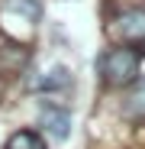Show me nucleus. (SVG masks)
<instances>
[{
	"label": "nucleus",
	"mask_w": 145,
	"mask_h": 149,
	"mask_svg": "<svg viewBox=\"0 0 145 149\" xmlns=\"http://www.w3.org/2000/svg\"><path fill=\"white\" fill-rule=\"evenodd\" d=\"M39 120H42V127H45V133L52 136L55 143H65L68 136H71V113L65 110V107H58V104H48V101H42L39 104Z\"/></svg>",
	"instance_id": "nucleus-2"
},
{
	"label": "nucleus",
	"mask_w": 145,
	"mask_h": 149,
	"mask_svg": "<svg viewBox=\"0 0 145 149\" xmlns=\"http://www.w3.org/2000/svg\"><path fill=\"white\" fill-rule=\"evenodd\" d=\"M113 36L119 42H145V10H123L113 19Z\"/></svg>",
	"instance_id": "nucleus-3"
},
{
	"label": "nucleus",
	"mask_w": 145,
	"mask_h": 149,
	"mask_svg": "<svg viewBox=\"0 0 145 149\" xmlns=\"http://www.w3.org/2000/svg\"><path fill=\"white\" fill-rule=\"evenodd\" d=\"M3 149H45V143H42V136L32 133V130H19V133H13V136L7 139Z\"/></svg>",
	"instance_id": "nucleus-4"
},
{
	"label": "nucleus",
	"mask_w": 145,
	"mask_h": 149,
	"mask_svg": "<svg viewBox=\"0 0 145 149\" xmlns=\"http://www.w3.org/2000/svg\"><path fill=\"white\" fill-rule=\"evenodd\" d=\"M10 10H16V13H26L32 23H39V16H42L39 0H10Z\"/></svg>",
	"instance_id": "nucleus-7"
},
{
	"label": "nucleus",
	"mask_w": 145,
	"mask_h": 149,
	"mask_svg": "<svg viewBox=\"0 0 145 149\" xmlns=\"http://www.w3.org/2000/svg\"><path fill=\"white\" fill-rule=\"evenodd\" d=\"M139 65H142V55L129 45H116L97 58V68H100L107 84H129L139 74Z\"/></svg>",
	"instance_id": "nucleus-1"
},
{
	"label": "nucleus",
	"mask_w": 145,
	"mask_h": 149,
	"mask_svg": "<svg viewBox=\"0 0 145 149\" xmlns=\"http://www.w3.org/2000/svg\"><path fill=\"white\" fill-rule=\"evenodd\" d=\"M65 84H68V68L58 65V68L48 71V78H42L36 88H39V91H58V88H65Z\"/></svg>",
	"instance_id": "nucleus-6"
},
{
	"label": "nucleus",
	"mask_w": 145,
	"mask_h": 149,
	"mask_svg": "<svg viewBox=\"0 0 145 149\" xmlns=\"http://www.w3.org/2000/svg\"><path fill=\"white\" fill-rule=\"evenodd\" d=\"M126 117H132V120H145V78L132 88V94H129V101H126Z\"/></svg>",
	"instance_id": "nucleus-5"
}]
</instances>
